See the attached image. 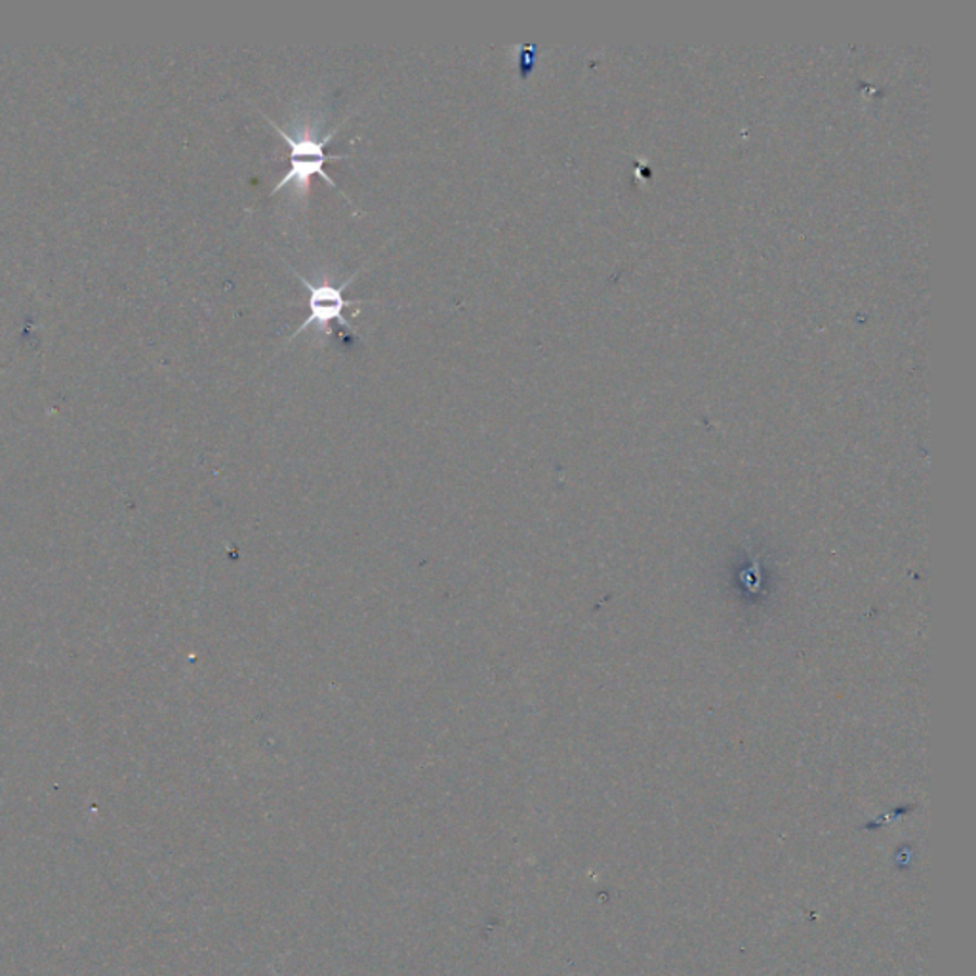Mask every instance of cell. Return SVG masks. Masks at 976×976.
Wrapping results in <instances>:
<instances>
[{"mask_svg": "<svg viewBox=\"0 0 976 976\" xmlns=\"http://www.w3.org/2000/svg\"><path fill=\"white\" fill-rule=\"evenodd\" d=\"M260 113H262V111H260ZM262 115L263 119H265L279 134H281V138H283L286 146L291 147V169L286 172V176L275 185V189L271 192V195H275V193L285 189V187H288L291 184H294L296 192L301 193V195H308L309 180L313 176H321L326 184L331 185L332 189H338V192L346 197V193L339 189L338 184H336V182L332 180L331 174L324 170V164L329 161H342V159H347V155H329L324 151V147L331 144L332 138L336 136V132L339 131L342 124H338L326 138L317 139L313 138L311 134L291 136V134L283 131L277 123H273L270 116L265 115V113H262Z\"/></svg>", "mask_w": 976, "mask_h": 976, "instance_id": "1", "label": "cell"}, {"mask_svg": "<svg viewBox=\"0 0 976 976\" xmlns=\"http://www.w3.org/2000/svg\"><path fill=\"white\" fill-rule=\"evenodd\" d=\"M288 270L293 271L296 277L300 279L304 286L309 291V317L304 321V323L296 329L293 336L288 338H296L301 331H306L309 324H317L321 331L326 334V336H332L331 321H336L339 326H344L349 334H351V338L357 339V334L351 331V326L347 323L346 317H344V309L349 308V306H361V304H372L370 300H347L344 298V291H346L347 286L354 283L355 275L347 279L344 285L332 286V285H311L308 279H304V275H300L298 271H294L291 265H288Z\"/></svg>", "mask_w": 976, "mask_h": 976, "instance_id": "2", "label": "cell"}]
</instances>
